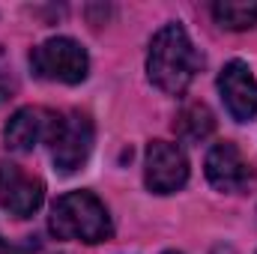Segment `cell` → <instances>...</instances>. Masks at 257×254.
I'll list each match as a JSON object with an SVG mask.
<instances>
[{
  "mask_svg": "<svg viewBox=\"0 0 257 254\" xmlns=\"http://www.w3.org/2000/svg\"><path fill=\"white\" fill-rule=\"evenodd\" d=\"M48 147H51V162L60 174L69 177L81 171L93 153V120L81 111L57 114L48 135Z\"/></svg>",
  "mask_w": 257,
  "mask_h": 254,
  "instance_id": "3",
  "label": "cell"
},
{
  "mask_svg": "<svg viewBox=\"0 0 257 254\" xmlns=\"http://www.w3.org/2000/svg\"><path fill=\"white\" fill-rule=\"evenodd\" d=\"M165 254H180V251H165Z\"/></svg>",
  "mask_w": 257,
  "mask_h": 254,
  "instance_id": "13",
  "label": "cell"
},
{
  "mask_svg": "<svg viewBox=\"0 0 257 254\" xmlns=\"http://www.w3.org/2000/svg\"><path fill=\"white\" fill-rule=\"evenodd\" d=\"M54 117L57 114H51L45 108H21V111H15L9 117L6 129H3L6 147L15 150V153H33L39 141H48Z\"/></svg>",
  "mask_w": 257,
  "mask_h": 254,
  "instance_id": "9",
  "label": "cell"
},
{
  "mask_svg": "<svg viewBox=\"0 0 257 254\" xmlns=\"http://www.w3.org/2000/svg\"><path fill=\"white\" fill-rule=\"evenodd\" d=\"M218 93L236 123H245L257 117V81L251 75L248 63L230 60L218 72Z\"/></svg>",
  "mask_w": 257,
  "mask_h": 254,
  "instance_id": "7",
  "label": "cell"
},
{
  "mask_svg": "<svg viewBox=\"0 0 257 254\" xmlns=\"http://www.w3.org/2000/svg\"><path fill=\"white\" fill-rule=\"evenodd\" d=\"M200 66H203V57L180 24H165L153 36L147 51V75L162 93L168 96L186 93L194 75L200 72Z\"/></svg>",
  "mask_w": 257,
  "mask_h": 254,
  "instance_id": "1",
  "label": "cell"
},
{
  "mask_svg": "<svg viewBox=\"0 0 257 254\" xmlns=\"http://www.w3.org/2000/svg\"><path fill=\"white\" fill-rule=\"evenodd\" d=\"M206 180L218 191H245L251 183V168L245 162V156L239 153L236 144L221 141L206 153Z\"/></svg>",
  "mask_w": 257,
  "mask_h": 254,
  "instance_id": "8",
  "label": "cell"
},
{
  "mask_svg": "<svg viewBox=\"0 0 257 254\" xmlns=\"http://www.w3.org/2000/svg\"><path fill=\"white\" fill-rule=\"evenodd\" d=\"M45 200V183L12 162H0V206L15 218H30Z\"/></svg>",
  "mask_w": 257,
  "mask_h": 254,
  "instance_id": "6",
  "label": "cell"
},
{
  "mask_svg": "<svg viewBox=\"0 0 257 254\" xmlns=\"http://www.w3.org/2000/svg\"><path fill=\"white\" fill-rule=\"evenodd\" d=\"M30 69L42 81L81 84L90 72V57L81 48V42H75L69 36H54L30 51Z\"/></svg>",
  "mask_w": 257,
  "mask_h": 254,
  "instance_id": "4",
  "label": "cell"
},
{
  "mask_svg": "<svg viewBox=\"0 0 257 254\" xmlns=\"http://www.w3.org/2000/svg\"><path fill=\"white\" fill-rule=\"evenodd\" d=\"M174 129H177V135H180L186 144H200V141H206V138L212 135L215 117H212V111H209L203 102H194V105H186V108L180 111Z\"/></svg>",
  "mask_w": 257,
  "mask_h": 254,
  "instance_id": "10",
  "label": "cell"
},
{
  "mask_svg": "<svg viewBox=\"0 0 257 254\" xmlns=\"http://www.w3.org/2000/svg\"><path fill=\"white\" fill-rule=\"evenodd\" d=\"M212 18L224 30H248L257 24V0H218L212 6Z\"/></svg>",
  "mask_w": 257,
  "mask_h": 254,
  "instance_id": "11",
  "label": "cell"
},
{
  "mask_svg": "<svg viewBox=\"0 0 257 254\" xmlns=\"http://www.w3.org/2000/svg\"><path fill=\"white\" fill-rule=\"evenodd\" d=\"M36 251V242L30 245H18V242H9V239H0V254H33Z\"/></svg>",
  "mask_w": 257,
  "mask_h": 254,
  "instance_id": "12",
  "label": "cell"
},
{
  "mask_svg": "<svg viewBox=\"0 0 257 254\" xmlns=\"http://www.w3.org/2000/svg\"><path fill=\"white\" fill-rule=\"evenodd\" d=\"M48 230L57 239H78L87 245H96L114 236L111 215L93 191H69L57 197V203L51 206Z\"/></svg>",
  "mask_w": 257,
  "mask_h": 254,
  "instance_id": "2",
  "label": "cell"
},
{
  "mask_svg": "<svg viewBox=\"0 0 257 254\" xmlns=\"http://www.w3.org/2000/svg\"><path fill=\"white\" fill-rule=\"evenodd\" d=\"M144 183L153 194H174L189 183V159L177 144L153 141L144 159Z\"/></svg>",
  "mask_w": 257,
  "mask_h": 254,
  "instance_id": "5",
  "label": "cell"
}]
</instances>
